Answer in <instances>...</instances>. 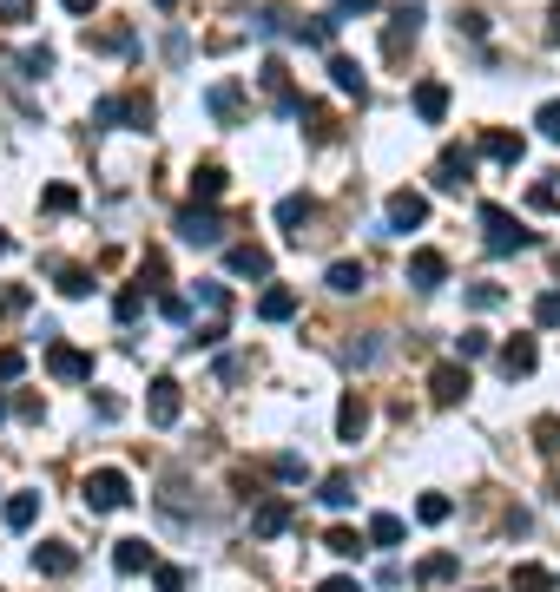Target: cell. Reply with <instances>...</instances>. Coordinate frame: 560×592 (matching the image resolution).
I'll return each mask as SVG.
<instances>
[{"label":"cell","instance_id":"db71d44e","mask_svg":"<svg viewBox=\"0 0 560 592\" xmlns=\"http://www.w3.org/2000/svg\"><path fill=\"white\" fill-rule=\"evenodd\" d=\"M60 7H66V14H80V20H86V14L99 7V0H60Z\"/></svg>","mask_w":560,"mask_h":592},{"label":"cell","instance_id":"6da1fadb","mask_svg":"<svg viewBox=\"0 0 560 592\" xmlns=\"http://www.w3.org/2000/svg\"><path fill=\"white\" fill-rule=\"evenodd\" d=\"M481 237H488V250L495 257H508V250H528L534 244V231L514 211H501V204H481Z\"/></svg>","mask_w":560,"mask_h":592},{"label":"cell","instance_id":"4316f807","mask_svg":"<svg viewBox=\"0 0 560 592\" xmlns=\"http://www.w3.org/2000/svg\"><path fill=\"white\" fill-rule=\"evenodd\" d=\"M33 520H40V494H14V500H7V527H14V533H27Z\"/></svg>","mask_w":560,"mask_h":592},{"label":"cell","instance_id":"7dc6e473","mask_svg":"<svg viewBox=\"0 0 560 592\" xmlns=\"http://www.w3.org/2000/svg\"><path fill=\"white\" fill-rule=\"evenodd\" d=\"M20 66H27V73L40 79V73H53V53H47V47H33V53H27V60H20Z\"/></svg>","mask_w":560,"mask_h":592},{"label":"cell","instance_id":"484cf974","mask_svg":"<svg viewBox=\"0 0 560 592\" xmlns=\"http://www.w3.org/2000/svg\"><path fill=\"white\" fill-rule=\"evenodd\" d=\"M455 573H462V560H455V553H429V560L416 566V579H422V586H448Z\"/></svg>","mask_w":560,"mask_h":592},{"label":"cell","instance_id":"cb8c5ba5","mask_svg":"<svg viewBox=\"0 0 560 592\" xmlns=\"http://www.w3.org/2000/svg\"><path fill=\"white\" fill-rule=\"evenodd\" d=\"M145 296H152V283H145V277L119 283V296H112V310H119V323H132V316L145 310Z\"/></svg>","mask_w":560,"mask_h":592},{"label":"cell","instance_id":"5b68a950","mask_svg":"<svg viewBox=\"0 0 560 592\" xmlns=\"http://www.w3.org/2000/svg\"><path fill=\"white\" fill-rule=\"evenodd\" d=\"M429 395H435V408H455L468 395V362L455 356V362H435L429 369Z\"/></svg>","mask_w":560,"mask_h":592},{"label":"cell","instance_id":"6f0895ef","mask_svg":"<svg viewBox=\"0 0 560 592\" xmlns=\"http://www.w3.org/2000/svg\"><path fill=\"white\" fill-rule=\"evenodd\" d=\"M152 7H178V0H152Z\"/></svg>","mask_w":560,"mask_h":592},{"label":"cell","instance_id":"8fae6325","mask_svg":"<svg viewBox=\"0 0 560 592\" xmlns=\"http://www.w3.org/2000/svg\"><path fill=\"white\" fill-rule=\"evenodd\" d=\"M435 185H442V191H462V185H475V152H462V145H448V152L435 158Z\"/></svg>","mask_w":560,"mask_h":592},{"label":"cell","instance_id":"f5cc1de1","mask_svg":"<svg viewBox=\"0 0 560 592\" xmlns=\"http://www.w3.org/2000/svg\"><path fill=\"white\" fill-rule=\"evenodd\" d=\"M317 592H363V586H356V579H343V573H336V579H323Z\"/></svg>","mask_w":560,"mask_h":592},{"label":"cell","instance_id":"3957f363","mask_svg":"<svg viewBox=\"0 0 560 592\" xmlns=\"http://www.w3.org/2000/svg\"><path fill=\"white\" fill-rule=\"evenodd\" d=\"M126 500H132V481H126L119 468H99V474H86V507H93V514H119Z\"/></svg>","mask_w":560,"mask_h":592},{"label":"cell","instance_id":"9c48e42d","mask_svg":"<svg viewBox=\"0 0 560 592\" xmlns=\"http://www.w3.org/2000/svg\"><path fill=\"white\" fill-rule=\"evenodd\" d=\"M47 369L60 375V382H93V356H86V349H73V343H60V336L47 343Z\"/></svg>","mask_w":560,"mask_h":592},{"label":"cell","instance_id":"4fadbf2b","mask_svg":"<svg viewBox=\"0 0 560 592\" xmlns=\"http://www.w3.org/2000/svg\"><path fill=\"white\" fill-rule=\"evenodd\" d=\"M224 270H231V277H271V250L264 244H231L224 250Z\"/></svg>","mask_w":560,"mask_h":592},{"label":"cell","instance_id":"e0dca14e","mask_svg":"<svg viewBox=\"0 0 560 592\" xmlns=\"http://www.w3.org/2000/svg\"><path fill=\"white\" fill-rule=\"evenodd\" d=\"M442 277H448L442 250H416V257H409V283H416V290H442Z\"/></svg>","mask_w":560,"mask_h":592},{"label":"cell","instance_id":"30bf717a","mask_svg":"<svg viewBox=\"0 0 560 592\" xmlns=\"http://www.w3.org/2000/svg\"><path fill=\"white\" fill-rule=\"evenodd\" d=\"M363 435H369V402L350 389L343 402H336V441H343V448H356Z\"/></svg>","mask_w":560,"mask_h":592},{"label":"cell","instance_id":"ab89813d","mask_svg":"<svg viewBox=\"0 0 560 592\" xmlns=\"http://www.w3.org/2000/svg\"><path fill=\"white\" fill-rule=\"evenodd\" d=\"M534 323H541V329H560V290H541V296H534Z\"/></svg>","mask_w":560,"mask_h":592},{"label":"cell","instance_id":"f907efd6","mask_svg":"<svg viewBox=\"0 0 560 592\" xmlns=\"http://www.w3.org/2000/svg\"><path fill=\"white\" fill-rule=\"evenodd\" d=\"M20 369H27V356H20V349H0V375H7V382H14Z\"/></svg>","mask_w":560,"mask_h":592},{"label":"cell","instance_id":"d4e9b609","mask_svg":"<svg viewBox=\"0 0 560 592\" xmlns=\"http://www.w3.org/2000/svg\"><path fill=\"white\" fill-rule=\"evenodd\" d=\"M192 198L198 204H218L224 198V165H211V158L198 165V172H192Z\"/></svg>","mask_w":560,"mask_h":592},{"label":"cell","instance_id":"603a6c76","mask_svg":"<svg viewBox=\"0 0 560 592\" xmlns=\"http://www.w3.org/2000/svg\"><path fill=\"white\" fill-rule=\"evenodd\" d=\"M330 79H336V93H350V99H363V66H356L350 53H330Z\"/></svg>","mask_w":560,"mask_h":592},{"label":"cell","instance_id":"816d5d0a","mask_svg":"<svg viewBox=\"0 0 560 592\" xmlns=\"http://www.w3.org/2000/svg\"><path fill=\"white\" fill-rule=\"evenodd\" d=\"M336 14H376V0H330Z\"/></svg>","mask_w":560,"mask_h":592},{"label":"cell","instance_id":"83f0119b","mask_svg":"<svg viewBox=\"0 0 560 592\" xmlns=\"http://www.w3.org/2000/svg\"><path fill=\"white\" fill-rule=\"evenodd\" d=\"M323 507H350V500H356V481H350V474H323Z\"/></svg>","mask_w":560,"mask_h":592},{"label":"cell","instance_id":"1f68e13d","mask_svg":"<svg viewBox=\"0 0 560 592\" xmlns=\"http://www.w3.org/2000/svg\"><path fill=\"white\" fill-rule=\"evenodd\" d=\"M86 47H106V53H132V27H99V33H86Z\"/></svg>","mask_w":560,"mask_h":592},{"label":"cell","instance_id":"4dcf8cb0","mask_svg":"<svg viewBox=\"0 0 560 592\" xmlns=\"http://www.w3.org/2000/svg\"><path fill=\"white\" fill-rule=\"evenodd\" d=\"M369 546H402V514H376L369 520Z\"/></svg>","mask_w":560,"mask_h":592},{"label":"cell","instance_id":"2e32d148","mask_svg":"<svg viewBox=\"0 0 560 592\" xmlns=\"http://www.w3.org/2000/svg\"><path fill=\"white\" fill-rule=\"evenodd\" d=\"M310 218H317V198H310V191H290V198H277V224H284L290 237H304Z\"/></svg>","mask_w":560,"mask_h":592},{"label":"cell","instance_id":"5bb4252c","mask_svg":"<svg viewBox=\"0 0 560 592\" xmlns=\"http://www.w3.org/2000/svg\"><path fill=\"white\" fill-rule=\"evenodd\" d=\"M495 362H501L508 382H514V375H534V362H541V356H534V336H508V343L495 349Z\"/></svg>","mask_w":560,"mask_h":592},{"label":"cell","instance_id":"f546056e","mask_svg":"<svg viewBox=\"0 0 560 592\" xmlns=\"http://www.w3.org/2000/svg\"><path fill=\"white\" fill-rule=\"evenodd\" d=\"M60 296H93V270H80V264H60Z\"/></svg>","mask_w":560,"mask_h":592},{"label":"cell","instance_id":"b9f144b4","mask_svg":"<svg viewBox=\"0 0 560 592\" xmlns=\"http://www.w3.org/2000/svg\"><path fill=\"white\" fill-rule=\"evenodd\" d=\"M534 125H541V139H554V145H560V99H547V106L534 112Z\"/></svg>","mask_w":560,"mask_h":592},{"label":"cell","instance_id":"681fc988","mask_svg":"<svg viewBox=\"0 0 560 592\" xmlns=\"http://www.w3.org/2000/svg\"><path fill=\"white\" fill-rule=\"evenodd\" d=\"M0 310H7V316L27 310V290H20V283H7V290H0Z\"/></svg>","mask_w":560,"mask_h":592},{"label":"cell","instance_id":"ee69618b","mask_svg":"<svg viewBox=\"0 0 560 592\" xmlns=\"http://www.w3.org/2000/svg\"><path fill=\"white\" fill-rule=\"evenodd\" d=\"M271 474H277V481H304V461H297V454H277V461H271Z\"/></svg>","mask_w":560,"mask_h":592},{"label":"cell","instance_id":"c3c4849f","mask_svg":"<svg viewBox=\"0 0 560 592\" xmlns=\"http://www.w3.org/2000/svg\"><path fill=\"white\" fill-rule=\"evenodd\" d=\"M528 204H534V211H554L560 191H554V185H534V191H528Z\"/></svg>","mask_w":560,"mask_h":592},{"label":"cell","instance_id":"7c38bea8","mask_svg":"<svg viewBox=\"0 0 560 592\" xmlns=\"http://www.w3.org/2000/svg\"><path fill=\"white\" fill-rule=\"evenodd\" d=\"M33 573L66 579V573H80V553H73L66 540H47V546H33Z\"/></svg>","mask_w":560,"mask_h":592},{"label":"cell","instance_id":"f35d334b","mask_svg":"<svg viewBox=\"0 0 560 592\" xmlns=\"http://www.w3.org/2000/svg\"><path fill=\"white\" fill-rule=\"evenodd\" d=\"M534 448H541V454H560V415H541V421H534Z\"/></svg>","mask_w":560,"mask_h":592},{"label":"cell","instance_id":"277c9868","mask_svg":"<svg viewBox=\"0 0 560 592\" xmlns=\"http://www.w3.org/2000/svg\"><path fill=\"white\" fill-rule=\"evenodd\" d=\"M416 33H422V7H396L389 27H383V60L402 66V60H409V47H416Z\"/></svg>","mask_w":560,"mask_h":592},{"label":"cell","instance_id":"ffe728a7","mask_svg":"<svg viewBox=\"0 0 560 592\" xmlns=\"http://www.w3.org/2000/svg\"><path fill=\"white\" fill-rule=\"evenodd\" d=\"M323 283H330L336 296H356V290H363V283H369V270L356 264V257H336V264L323 270Z\"/></svg>","mask_w":560,"mask_h":592},{"label":"cell","instance_id":"8d00e7d4","mask_svg":"<svg viewBox=\"0 0 560 592\" xmlns=\"http://www.w3.org/2000/svg\"><path fill=\"white\" fill-rule=\"evenodd\" d=\"M297 40H304V47H330V40H336V14H323V20H310V27H297Z\"/></svg>","mask_w":560,"mask_h":592},{"label":"cell","instance_id":"7a4b0ae2","mask_svg":"<svg viewBox=\"0 0 560 592\" xmlns=\"http://www.w3.org/2000/svg\"><path fill=\"white\" fill-rule=\"evenodd\" d=\"M172 231H178V244H192V250H218L231 224H224L211 204H192V211H178V218H172Z\"/></svg>","mask_w":560,"mask_h":592},{"label":"cell","instance_id":"7402d4cb","mask_svg":"<svg viewBox=\"0 0 560 592\" xmlns=\"http://www.w3.org/2000/svg\"><path fill=\"white\" fill-rule=\"evenodd\" d=\"M112 566H119V573H152V546L145 540H112Z\"/></svg>","mask_w":560,"mask_h":592},{"label":"cell","instance_id":"44dd1931","mask_svg":"<svg viewBox=\"0 0 560 592\" xmlns=\"http://www.w3.org/2000/svg\"><path fill=\"white\" fill-rule=\"evenodd\" d=\"M442 112H448V86H442V79H422V86H416V119L422 125H442Z\"/></svg>","mask_w":560,"mask_h":592},{"label":"cell","instance_id":"d590c367","mask_svg":"<svg viewBox=\"0 0 560 592\" xmlns=\"http://www.w3.org/2000/svg\"><path fill=\"white\" fill-rule=\"evenodd\" d=\"M336 553V560H356V553H363V533H350V527H330V540H323Z\"/></svg>","mask_w":560,"mask_h":592},{"label":"cell","instance_id":"52a82bcc","mask_svg":"<svg viewBox=\"0 0 560 592\" xmlns=\"http://www.w3.org/2000/svg\"><path fill=\"white\" fill-rule=\"evenodd\" d=\"M178 408H185V389H178L172 375H159V382L145 389V415H152V428H172Z\"/></svg>","mask_w":560,"mask_h":592},{"label":"cell","instance_id":"7bdbcfd3","mask_svg":"<svg viewBox=\"0 0 560 592\" xmlns=\"http://www.w3.org/2000/svg\"><path fill=\"white\" fill-rule=\"evenodd\" d=\"M455 33H468V40H481V33H488V14H481V7H468V14H455Z\"/></svg>","mask_w":560,"mask_h":592},{"label":"cell","instance_id":"f1b7e54d","mask_svg":"<svg viewBox=\"0 0 560 592\" xmlns=\"http://www.w3.org/2000/svg\"><path fill=\"white\" fill-rule=\"evenodd\" d=\"M448 514H455V500H448V494H422L416 500V520H422V527H442Z\"/></svg>","mask_w":560,"mask_h":592},{"label":"cell","instance_id":"8992f818","mask_svg":"<svg viewBox=\"0 0 560 592\" xmlns=\"http://www.w3.org/2000/svg\"><path fill=\"white\" fill-rule=\"evenodd\" d=\"M383 218H389V231H422V224H429V198H422V191H389Z\"/></svg>","mask_w":560,"mask_h":592},{"label":"cell","instance_id":"d6986e66","mask_svg":"<svg viewBox=\"0 0 560 592\" xmlns=\"http://www.w3.org/2000/svg\"><path fill=\"white\" fill-rule=\"evenodd\" d=\"M205 106H211V119L238 125V112H244V93H238V79H218V86L205 93Z\"/></svg>","mask_w":560,"mask_h":592},{"label":"cell","instance_id":"d6a6232c","mask_svg":"<svg viewBox=\"0 0 560 592\" xmlns=\"http://www.w3.org/2000/svg\"><path fill=\"white\" fill-rule=\"evenodd\" d=\"M514 592H554V573L547 566H514Z\"/></svg>","mask_w":560,"mask_h":592},{"label":"cell","instance_id":"11a10c76","mask_svg":"<svg viewBox=\"0 0 560 592\" xmlns=\"http://www.w3.org/2000/svg\"><path fill=\"white\" fill-rule=\"evenodd\" d=\"M547 47H560V7L547 14Z\"/></svg>","mask_w":560,"mask_h":592},{"label":"cell","instance_id":"ba28073f","mask_svg":"<svg viewBox=\"0 0 560 592\" xmlns=\"http://www.w3.org/2000/svg\"><path fill=\"white\" fill-rule=\"evenodd\" d=\"M290 514H297V507H290L284 494H257V507H251V533H257V540H277V533L290 527Z\"/></svg>","mask_w":560,"mask_h":592},{"label":"cell","instance_id":"ac0fdd59","mask_svg":"<svg viewBox=\"0 0 560 592\" xmlns=\"http://www.w3.org/2000/svg\"><path fill=\"white\" fill-rule=\"evenodd\" d=\"M257 316H264V323H290V316H297V290H290V283H271V290L257 296Z\"/></svg>","mask_w":560,"mask_h":592},{"label":"cell","instance_id":"680465c9","mask_svg":"<svg viewBox=\"0 0 560 592\" xmlns=\"http://www.w3.org/2000/svg\"><path fill=\"white\" fill-rule=\"evenodd\" d=\"M554 500H560V481H554Z\"/></svg>","mask_w":560,"mask_h":592},{"label":"cell","instance_id":"bcb514c9","mask_svg":"<svg viewBox=\"0 0 560 592\" xmlns=\"http://www.w3.org/2000/svg\"><path fill=\"white\" fill-rule=\"evenodd\" d=\"M93 119H99V125H119V119H126V99H99Z\"/></svg>","mask_w":560,"mask_h":592},{"label":"cell","instance_id":"f6af8a7d","mask_svg":"<svg viewBox=\"0 0 560 592\" xmlns=\"http://www.w3.org/2000/svg\"><path fill=\"white\" fill-rule=\"evenodd\" d=\"M152 579H159V592H185V586H192V579L178 573V566H152Z\"/></svg>","mask_w":560,"mask_h":592},{"label":"cell","instance_id":"74e56055","mask_svg":"<svg viewBox=\"0 0 560 592\" xmlns=\"http://www.w3.org/2000/svg\"><path fill=\"white\" fill-rule=\"evenodd\" d=\"M468 303H475V310H501L508 290H501V283H468Z\"/></svg>","mask_w":560,"mask_h":592},{"label":"cell","instance_id":"e575fe53","mask_svg":"<svg viewBox=\"0 0 560 592\" xmlns=\"http://www.w3.org/2000/svg\"><path fill=\"white\" fill-rule=\"evenodd\" d=\"M488 349H495V343H488V329H462V336H455V356H462V362L488 356Z\"/></svg>","mask_w":560,"mask_h":592},{"label":"cell","instance_id":"9a60e30c","mask_svg":"<svg viewBox=\"0 0 560 592\" xmlns=\"http://www.w3.org/2000/svg\"><path fill=\"white\" fill-rule=\"evenodd\" d=\"M481 158H495V165H521V158H528V139H521V132H481Z\"/></svg>","mask_w":560,"mask_h":592},{"label":"cell","instance_id":"60d3db41","mask_svg":"<svg viewBox=\"0 0 560 592\" xmlns=\"http://www.w3.org/2000/svg\"><path fill=\"white\" fill-rule=\"evenodd\" d=\"M40 204H47V211H73L80 191H73V185H47V191H40Z\"/></svg>","mask_w":560,"mask_h":592},{"label":"cell","instance_id":"9f6ffc18","mask_svg":"<svg viewBox=\"0 0 560 592\" xmlns=\"http://www.w3.org/2000/svg\"><path fill=\"white\" fill-rule=\"evenodd\" d=\"M7 244H14V237H7V231H0V257H7Z\"/></svg>","mask_w":560,"mask_h":592},{"label":"cell","instance_id":"836d02e7","mask_svg":"<svg viewBox=\"0 0 560 592\" xmlns=\"http://www.w3.org/2000/svg\"><path fill=\"white\" fill-rule=\"evenodd\" d=\"M297 119L310 125V139H317V145H330V139H336V119H330V112H323V106H304V112H297Z\"/></svg>","mask_w":560,"mask_h":592}]
</instances>
